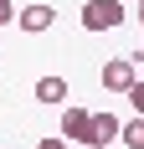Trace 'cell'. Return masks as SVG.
<instances>
[{
  "label": "cell",
  "mask_w": 144,
  "mask_h": 149,
  "mask_svg": "<svg viewBox=\"0 0 144 149\" xmlns=\"http://www.w3.org/2000/svg\"><path fill=\"white\" fill-rule=\"evenodd\" d=\"M124 98H129V103H134V113H139V118H144V77H139V82H134L129 93H124Z\"/></svg>",
  "instance_id": "cell-8"
},
{
  "label": "cell",
  "mask_w": 144,
  "mask_h": 149,
  "mask_svg": "<svg viewBox=\"0 0 144 149\" xmlns=\"http://www.w3.org/2000/svg\"><path fill=\"white\" fill-rule=\"evenodd\" d=\"M118 139H124L129 149H144V118H134V123H124V129H118Z\"/></svg>",
  "instance_id": "cell-7"
},
{
  "label": "cell",
  "mask_w": 144,
  "mask_h": 149,
  "mask_svg": "<svg viewBox=\"0 0 144 149\" xmlns=\"http://www.w3.org/2000/svg\"><path fill=\"white\" fill-rule=\"evenodd\" d=\"M5 21H15V5H10V0H0V26H5Z\"/></svg>",
  "instance_id": "cell-9"
},
{
  "label": "cell",
  "mask_w": 144,
  "mask_h": 149,
  "mask_svg": "<svg viewBox=\"0 0 144 149\" xmlns=\"http://www.w3.org/2000/svg\"><path fill=\"white\" fill-rule=\"evenodd\" d=\"M52 21H57V10H52V5H26V10H15V26L31 31V36L52 31Z\"/></svg>",
  "instance_id": "cell-4"
},
{
  "label": "cell",
  "mask_w": 144,
  "mask_h": 149,
  "mask_svg": "<svg viewBox=\"0 0 144 149\" xmlns=\"http://www.w3.org/2000/svg\"><path fill=\"white\" fill-rule=\"evenodd\" d=\"M139 21H144V0H139Z\"/></svg>",
  "instance_id": "cell-11"
},
{
  "label": "cell",
  "mask_w": 144,
  "mask_h": 149,
  "mask_svg": "<svg viewBox=\"0 0 144 149\" xmlns=\"http://www.w3.org/2000/svg\"><path fill=\"white\" fill-rule=\"evenodd\" d=\"M139 57H144V52H139Z\"/></svg>",
  "instance_id": "cell-12"
},
{
  "label": "cell",
  "mask_w": 144,
  "mask_h": 149,
  "mask_svg": "<svg viewBox=\"0 0 144 149\" xmlns=\"http://www.w3.org/2000/svg\"><path fill=\"white\" fill-rule=\"evenodd\" d=\"M124 26V5L118 0H87L82 5V31H113Z\"/></svg>",
  "instance_id": "cell-1"
},
{
  "label": "cell",
  "mask_w": 144,
  "mask_h": 149,
  "mask_svg": "<svg viewBox=\"0 0 144 149\" xmlns=\"http://www.w3.org/2000/svg\"><path fill=\"white\" fill-rule=\"evenodd\" d=\"M118 129H124V123H118L113 113H93V139H87V144H93V149H108L118 139Z\"/></svg>",
  "instance_id": "cell-5"
},
{
  "label": "cell",
  "mask_w": 144,
  "mask_h": 149,
  "mask_svg": "<svg viewBox=\"0 0 144 149\" xmlns=\"http://www.w3.org/2000/svg\"><path fill=\"white\" fill-rule=\"evenodd\" d=\"M62 139H67V144H87V139H93V113H87V108H62Z\"/></svg>",
  "instance_id": "cell-3"
},
{
  "label": "cell",
  "mask_w": 144,
  "mask_h": 149,
  "mask_svg": "<svg viewBox=\"0 0 144 149\" xmlns=\"http://www.w3.org/2000/svg\"><path fill=\"white\" fill-rule=\"evenodd\" d=\"M36 149H67V139H41Z\"/></svg>",
  "instance_id": "cell-10"
},
{
  "label": "cell",
  "mask_w": 144,
  "mask_h": 149,
  "mask_svg": "<svg viewBox=\"0 0 144 149\" xmlns=\"http://www.w3.org/2000/svg\"><path fill=\"white\" fill-rule=\"evenodd\" d=\"M134 82H139V67H134V57H113L108 67H103V88H108V93H129Z\"/></svg>",
  "instance_id": "cell-2"
},
{
  "label": "cell",
  "mask_w": 144,
  "mask_h": 149,
  "mask_svg": "<svg viewBox=\"0 0 144 149\" xmlns=\"http://www.w3.org/2000/svg\"><path fill=\"white\" fill-rule=\"evenodd\" d=\"M36 103L62 108V103H67V77H36Z\"/></svg>",
  "instance_id": "cell-6"
}]
</instances>
